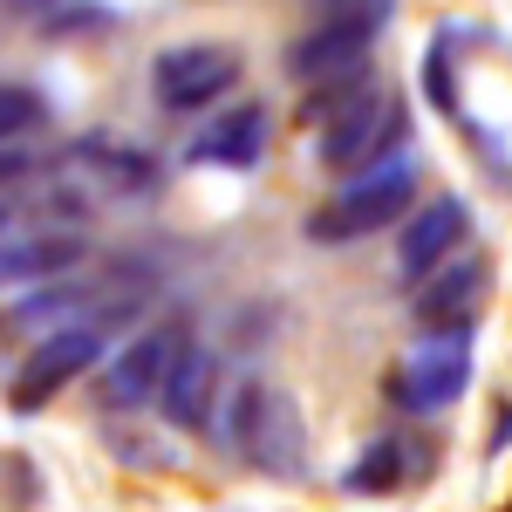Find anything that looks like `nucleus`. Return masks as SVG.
<instances>
[{"mask_svg":"<svg viewBox=\"0 0 512 512\" xmlns=\"http://www.w3.org/2000/svg\"><path fill=\"white\" fill-rule=\"evenodd\" d=\"M396 478H403V444H396V437H383V444H369V451L349 465V478H342V485L369 499V492H390Z\"/></svg>","mask_w":512,"mask_h":512,"instance_id":"15","label":"nucleus"},{"mask_svg":"<svg viewBox=\"0 0 512 512\" xmlns=\"http://www.w3.org/2000/svg\"><path fill=\"white\" fill-rule=\"evenodd\" d=\"M233 444L267 478H301V472H308V431H301V410H294V396L267 390V383H246V390H239V403H233Z\"/></svg>","mask_w":512,"mask_h":512,"instance_id":"3","label":"nucleus"},{"mask_svg":"<svg viewBox=\"0 0 512 512\" xmlns=\"http://www.w3.org/2000/svg\"><path fill=\"white\" fill-rule=\"evenodd\" d=\"M89 362H103V328H89V321L55 328V335L28 355V369L14 376V390H7V396H14V410H35V403H48L55 390H69Z\"/></svg>","mask_w":512,"mask_h":512,"instance_id":"7","label":"nucleus"},{"mask_svg":"<svg viewBox=\"0 0 512 512\" xmlns=\"http://www.w3.org/2000/svg\"><path fill=\"white\" fill-rule=\"evenodd\" d=\"M178 349H185V328H178V321H158V328H144L137 342H123L117 355H103V403H110V410L158 403V383H164V369H171Z\"/></svg>","mask_w":512,"mask_h":512,"instance_id":"6","label":"nucleus"},{"mask_svg":"<svg viewBox=\"0 0 512 512\" xmlns=\"http://www.w3.org/2000/svg\"><path fill=\"white\" fill-rule=\"evenodd\" d=\"M96 178H110V185H151L158 178V164L151 158H137L130 144H117V137H82V151H76Z\"/></svg>","mask_w":512,"mask_h":512,"instance_id":"13","label":"nucleus"},{"mask_svg":"<svg viewBox=\"0 0 512 512\" xmlns=\"http://www.w3.org/2000/svg\"><path fill=\"white\" fill-rule=\"evenodd\" d=\"M472 383V328H424V349L403 362V403L417 417H431L444 403H458Z\"/></svg>","mask_w":512,"mask_h":512,"instance_id":"5","label":"nucleus"},{"mask_svg":"<svg viewBox=\"0 0 512 512\" xmlns=\"http://www.w3.org/2000/svg\"><path fill=\"white\" fill-rule=\"evenodd\" d=\"M410 198H417L410 164H396V158L362 164V171H349V185L308 219V239H362V233H376V226H396L410 212Z\"/></svg>","mask_w":512,"mask_h":512,"instance_id":"2","label":"nucleus"},{"mask_svg":"<svg viewBox=\"0 0 512 512\" xmlns=\"http://www.w3.org/2000/svg\"><path fill=\"white\" fill-rule=\"evenodd\" d=\"M492 294V267L485 260H437L431 274L417 280V328H472V315Z\"/></svg>","mask_w":512,"mask_h":512,"instance_id":"9","label":"nucleus"},{"mask_svg":"<svg viewBox=\"0 0 512 512\" xmlns=\"http://www.w3.org/2000/svg\"><path fill=\"white\" fill-rule=\"evenodd\" d=\"M233 82H239V55L233 48H212V41L164 48L158 62H151V89H158V103H171V110H198V103H212Z\"/></svg>","mask_w":512,"mask_h":512,"instance_id":"8","label":"nucleus"},{"mask_svg":"<svg viewBox=\"0 0 512 512\" xmlns=\"http://www.w3.org/2000/svg\"><path fill=\"white\" fill-rule=\"evenodd\" d=\"M35 123H41V96H35V89H21V82H0V144L28 137Z\"/></svg>","mask_w":512,"mask_h":512,"instance_id":"16","label":"nucleus"},{"mask_svg":"<svg viewBox=\"0 0 512 512\" xmlns=\"http://www.w3.org/2000/svg\"><path fill=\"white\" fill-rule=\"evenodd\" d=\"M7 219H14V212H7V198H0V233H7Z\"/></svg>","mask_w":512,"mask_h":512,"instance_id":"17","label":"nucleus"},{"mask_svg":"<svg viewBox=\"0 0 512 512\" xmlns=\"http://www.w3.org/2000/svg\"><path fill=\"white\" fill-rule=\"evenodd\" d=\"M383 14H390V0H335V14L294 48V76L301 82H335V76L369 69V41L383 28Z\"/></svg>","mask_w":512,"mask_h":512,"instance_id":"4","label":"nucleus"},{"mask_svg":"<svg viewBox=\"0 0 512 512\" xmlns=\"http://www.w3.org/2000/svg\"><path fill=\"white\" fill-rule=\"evenodd\" d=\"M465 233H472V219H465L458 198H431L424 212H410V226H403V239H396V267H403V280H424L437 260H451V253L465 246Z\"/></svg>","mask_w":512,"mask_h":512,"instance_id":"11","label":"nucleus"},{"mask_svg":"<svg viewBox=\"0 0 512 512\" xmlns=\"http://www.w3.org/2000/svg\"><path fill=\"white\" fill-rule=\"evenodd\" d=\"M260 151H267V110H260V103H239L226 117H212V130L192 144V164L246 171V164H260Z\"/></svg>","mask_w":512,"mask_h":512,"instance_id":"12","label":"nucleus"},{"mask_svg":"<svg viewBox=\"0 0 512 512\" xmlns=\"http://www.w3.org/2000/svg\"><path fill=\"white\" fill-rule=\"evenodd\" d=\"M76 267V239H28L0 253V280H28V274H62Z\"/></svg>","mask_w":512,"mask_h":512,"instance_id":"14","label":"nucleus"},{"mask_svg":"<svg viewBox=\"0 0 512 512\" xmlns=\"http://www.w3.org/2000/svg\"><path fill=\"white\" fill-rule=\"evenodd\" d=\"M308 110L321 117V164L328 171H362V164H376L383 151L403 144V110L390 103V89L369 69L315 82Z\"/></svg>","mask_w":512,"mask_h":512,"instance_id":"1","label":"nucleus"},{"mask_svg":"<svg viewBox=\"0 0 512 512\" xmlns=\"http://www.w3.org/2000/svg\"><path fill=\"white\" fill-rule=\"evenodd\" d=\"M212 396H219V355L198 349L192 335H185V349L171 355V369H164V383H158L164 417L178 431H205L212 424Z\"/></svg>","mask_w":512,"mask_h":512,"instance_id":"10","label":"nucleus"}]
</instances>
